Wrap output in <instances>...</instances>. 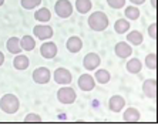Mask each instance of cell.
Returning a JSON list of instances; mask_svg holds the SVG:
<instances>
[{
  "instance_id": "6da1fadb",
  "label": "cell",
  "mask_w": 158,
  "mask_h": 125,
  "mask_svg": "<svg viewBox=\"0 0 158 125\" xmlns=\"http://www.w3.org/2000/svg\"><path fill=\"white\" fill-rule=\"evenodd\" d=\"M88 26L94 31H103L108 27V17L104 11H94L88 17Z\"/></svg>"
},
{
  "instance_id": "5b68a950",
  "label": "cell",
  "mask_w": 158,
  "mask_h": 125,
  "mask_svg": "<svg viewBox=\"0 0 158 125\" xmlns=\"http://www.w3.org/2000/svg\"><path fill=\"white\" fill-rule=\"evenodd\" d=\"M53 78H54V81L57 84H61V85H69L71 81H73L71 73L67 70V68H64V67L57 68V70L53 73Z\"/></svg>"
},
{
  "instance_id": "8992f818",
  "label": "cell",
  "mask_w": 158,
  "mask_h": 125,
  "mask_svg": "<svg viewBox=\"0 0 158 125\" xmlns=\"http://www.w3.org/2000/svg\"><path fill=\"white\" fill-rule=\"evenodd\" d=\"M52 78V73L47 67H39L33 71V81L36 84H47Z\"/></svg>"
},
{
  "instance_id": "4fadbf2b",
  "label": "cell",
  "mask_w": 158,
  "mask_h": 125,
  "mask_svg": "<svg viewBox=\"0 0 158 125\" xmlns=\"http://www.w3.org/2000/svg\"><path fill=\"white\" fill-rule=\"evenodd\" d=\"M125 107V99L121 95H113L108 101V108L113 112H120Z\"/></svg>"
},
{
  "instance_id": "e0dca14e",
  "label": "cell",
  "mask_w": 158,
  "mask_h": 125,
  "mask_svg": "<svg viewBox=\"0 0 158 125\" xmlns=\"http://www.w3.org/2000/svg\"><path fill=\"white\" fill-rule=\"evenodd\" d=\"M6 47H7V51L11 53V54H20V53L23 51L22 47H20V38H17V37H10L7 40V44H6Z\"/></svg>"
},
{
  "instance_id": "44dd1931",
  "label": "cell",
  "mask_w": 158,
  "mask_h": 125,
  "mask_svg": "<svg viewBox=\"0 0 158 125\" xmlns=\"http://www.w3.org/2000/svg\"><path fill=\"white\" fill-rule=\"evenodd\" d=\"M127 40H128L130 44H134V46H140L141 43L144 41V37L140 31H137V30H132L127 34Z\"/></svg>"
},
{
  "instance_id": "2e32d148",
  "label": "cell",
  "mask_w": 158,
  "mask_h": 125,
  "mask_svg": "<svg viewBox=\"0 0 158 125\" xmlns=\"http://www.w3.org/2000/svg\"><path fill=\"white\" fill-rule=\"evenodd\" d=\"M13 66H15L16 70L23 71V70H26L27 67L30 66V61H29V58H27L26 55H23V54H16L15 60H13Z\"/></svg>"
},
{
  "instance_id": "3957f363",
  "label": "cell",
  "mask_w": 158,
  "mask_h": 125,
  "mask_svg": "<svg viewBox=\"0 0 158 125\" xmlns=\"http://www.w3.org/2000/svg\"><path fill=\"white\" fill-rule=\"evenodd\" d=\"M77 98V94L71 87H61V88L57 91V99H59L61 104L64 105H70L76 101Z\"/></svg>"
},
{
  "instance_id": "83f0119b",
  "label": "cell",
  "mask_w": 158,
  "mask_h": 125,
  "mask_svg": "<svg viewBox=\"0 0 158 125\" xmlns=\"http://www.w3.org/2000/svg\"><path fill=\"white\" fill-rule=\"evenodd\" d=\"M111 9H123L125 6V0H107Z\"/></svg>"
},
{
  "instance_id": "52a82bcc",
  "label": "cell",
  "mask_w": 158,
  "mask_h": 125,
  "mask_svg": "<svg viewBox=\"0 0 158 125\" xmlns=\"http://www.w3.org/2000/svg\"><path fill=\"white\" fill-rule=\"evenodd\" d=\"M100 64H101V58H100V55L96 54V53H88V54H85L84 60H83V67L87 71L96 70Z\"/></svg>"
},
{
  "instance_id": "603a6c76",
  "label": "cell",
  "mask_w": 158,
  "mask_h": 125,
  "mask_svg": "<svg viewBox=\"0 0 158 125\" xmlns=\"http://www.w3.org/2000/svg\"><path fill=\"white\" fill-rule=\"evenodd\" d=\"M114 30L118 34H124L130 30V22L127 18H118L114 24Z\"/></svg>"
},
{
  "instance_id": "d6986e66",
  "label": "cell",
  "mask_w": 158,
  "mask_h": 125,
  "mask_svg": "<svg viewBox=\"0 0 158 125\" xmlns=\"http://www.w3.org/2000/svg\"><path fill=\"white\" fill-rule=\"evenodd\" d=\"M93 4H91V0H76V10L81 14H85L88 11L91 10Z\"/></svg>"
},
{
  "instance_id": "7a4b0ae2",
  "label": "cell",
  "mask_w": 158,
  "mask_h": 125,
  "mask_svg": "<svg viewBox=\"0 0 158 125\" xmlns=\"http://www.w3.org/2000/svg\"><path fill=\"white\" fill-rule=\"evenodd\" d=\"M0 108H2L3 112H6L9 115L16 114L19 111V108H20V101L13 94H6V95H3L0 98Z\"/></svg>"
},
{
  "instance_id": "f1b7e54d",
  "label": "cell",
  "mask_w": 158,
  "mask_h": 125,
  "mask_svg": "<svg viewBox=\"0 0 158 125\" xmlns=\"http://www.w3.org/2000/svg\"><path fill=\"white\" fill-rule=\"evenodd\" d=\"M24 121L26 122H41V117L39 114H27L26 118H24Z\"/></svg>"
},
{
  "instance_id": "4316f807",
  "label": "cell",
  "mask_w": 158,
  "mask_h": 125,
  "mask_svg": "<svg viewBox=\"0 0 158 125\" xmlns=\"http://www.w3.org/2000/svg\"><path fill=\"white\" fill-rule=\"evenodd\" d=\"M41 4V0H22V6L27 10H31V9L37 7Z\"/></svg>"
},
{
  "instance_id": "7c38bea8",
  "label": "cell",
  "mask_w": 158,
  "mask_h": 125,
  "mask_svg": "<svg viewBox=\"0 0 158 125\" xmlns=\"http://www.w3.org/2000/svg\"><path fill=\"white\" fill-rule=\"evenodd\" d=\"M114 51H115V54H117V57H120V58H128L130 55H131V53H132V48L128 43L120 41V43L115 44Z\"/></svg>"
},
{
  "instance_id": "836d02e7",
  "label": "cell",
  "mask_w": 158,
  "mask_h": 125,
  "mask_svg": "<svg viewBox=\"0 0 158 125\" xmlns=\"http://www.w3.org/2000/svg\"><path fill=\"white\" fill-rule=\"evenodd\" d=\"M3 3H4V0H0V6H2Z\"/></svg>"
},
{
  "instance_id": "d4e9b609",
  "label": "cell",
  "mask_w": 158,
  "mask_h": 125,
  "mask_svg": "<svg viewBox=\"0 0 158 125\" xmlns=\"http://www.w3.org/2000/svg\"><path fill=\"white\" fill-rule=\"evenodd\" d=\"M124 14L128 20H137V18L140 17V9L135 7V6H128V7L125 9Z\"/></svg>"
},
{
  "instance_id": "7402d4cb",
  "label": "cell",
  "mask_w": 158,
  "mask_h": 125,
  "mask_svg": "<svg viewBox=\"0 0 158 125\" xmlns=\"http://www.w3.org/2000/svg\"><path fill=\"white\" fill-rule=\"evenodd\" d=\"M34 18H36L37 22L46 23V22H48V20L52 18V11L48 10V9H46V7H41V9H39V10L34 13Z\"/></svg>"
},
{
  "instance_id": "ba28073f",
  "label": "cell",
  "mask_w": 158,
  "mask_h": 125,
  "mask_svg": "<svg viewBox=\"0 0 158 125\" xmlns=\"http://www.w3.org/2000/svg\"><path fill=\"white\" fill-rule=\"evenodd\" d=\"M40 54H41V57H44V58H47V60L54 58L56 55H57V46H56V43H53V41L43 43L40 47Z\"/></svg>"
},
{
  "instance_id": "cb8c5ba5",
  "label": "cell",
  "mask_w": 158,
  "mask_h": 125,
  "mask_svg": "<svg viewBox=\"0 0 158 125\" xmlns=\"http://www.w3.org/2000/svg\"><path fill=\"white\" fill-rule=\"evenodd\" d=\"M111 75L107 70H97L96 71V81L98 84H107L110 81Z\"/></svg>"
},
{
  "instance_id": "30bf717a",
  "label": "cell",
  "mask_w": 158,
  "mask_h": 125,
  "mask_svg": "<svg viewBox=\"0 0 158 125\" xmlns=\"http://www.w3.org/2000/svg\"><path fill=\"white\" fill-rule=\"evenodd\" d=\"M143 92L145 94V97L155 99V97H157V80L155 78H148V80L144 81Z\"/></svg>"
},
{
  "instance_id": "1f68e13d",
  "label": "cell",
  "mask_w": 158,
  "mask_h": 125,
  "mask_svg": "<svg viewBox=\"0 0 158 125\" xmlns=\"http://www.w3.org/2000/svg\"><path fill=\"white\" fill-rule=\"evenodd\" d=\"M3 62H4V54H3L2 51H0V66H2Z\"/></svg>"
},
{
  "instance_id": "277c9868",
  "label": "cell",
  "mask_w": 158,
  "mask_h": 125,
  "mask_svg": "<svg viewBox=\"0 0 158 125\" xmlns=\"http://www.w3.org/2000/svg\"><path fill=\"white\" fill-rule=\"evenodd\" d=\"M54 10L59 17L67 18L73 14V4L70 3V0H57L54 6Z\"/></svg>"
},
{
  "instance_id": "8fae6325",
  "label": "cell",
  "mask_w": 158,
  "mask_h": 125,
  "mask_svg": "<svg viewBox=\"0 0 158 125\" xmlns=\"http://www.w3.org/2000/svg\"><path fill=\"white\" fill-rule=\"evenodd\" d=\"M78 87L81 91H91L96 87V81L90 74H83L78 78Z\"/></svg>"
},
{
  "instance_id": "9a60e30c",
  "label": "cell",
  "mask_w": 158,
  "mask_h": 125,
  "mask_svg": "<svg viewBox=\"0 0 158 125\" xmlns=\"http://www.w3.org/2000/svg\"><path fill=\"white\" fill-rule=\"evenodd\" d=\"M140 118H141L140 111L137 110V108H132V107L127 108L124 115H123V119H124L125 122H138Z\"/></svg>"
},
{
  "instance_id": "5bb4252c",
  "label": "cell",
  "mask_w": 158,
  "mask_h": 125,
  "mask_svg": "<svg viewBox=\"0 0 158 125\" xmlns=\"http://www.w3.org/2000/svg\"><path fill=\"white\" fill-rule=\"evenodd\" d=\"M66 47H67V50H69L70 53H78L81 48H83V41H81L80 37L71 36L70 38L67 40Z\"/></svg>"
},
{
  "instance_id": "ffe728a7",
  "label": "cell",
  "mask_w": 158,
  "mask_h": 125,
  "mask_svg": "<svg viewBox=\"0 0 158 125\" xmlns=\"http://www.w3.org/2000/svg\"><path fill=\"white\" fill-rule=\"evenodd\" d=\"M143 68V62L138 58H130V61L127 62V71L131 74H138Z\"/></svg>"
},
{
  "instance_id": "f546056e",
  "label": "cell",
  "mask_w": 158,
  "mask_h": 125,
  "mask_svg": "<svg viewBox=\"0 0 158 125\" xmlns=\"http://www.w3.org/2000/svg\"><path fill=\"white\" fill-rule=\"evenodd\" d=\"M155 30H157V23H152V24L148 27V34H150V37L152 38V40L157 38V33H155Z\"/></svg>"
},
{
  "instance_id": "484cf974",
  "label": "cell",
  "mask_w": 158,
  "mask_h": 125,
  "mask_svg": "<svg viewBox=\"0 0 158 125\" xmlns=\"http://www.w3.org/2000/svg\"><path fill=\"white\" fill-rule=\"evenodd\" d=\"M145 66L150 68V70H155L157 68V55H155V53H151V54H148L147 57H145Z\"/></svg>"
},
{
  "instance_id": "ac0fdd59",
  "label": "cell",
  "mask_w": 158,
  "mask_h": 125,
  "mask_svg": "<svg viewBox=\"0 0 158 125\" xmlns=\"http://www.w3.org/2000/svg\"><path fill=\"white\" fill-rule=\"evenodd\" d=\"M20 47H22V50H24V51H31V50L36 48V40H34L31 36H24L22 40H20Z\"/></svg>"
},
{
  "instance_id": "4dcf8cb0",
  "label": "cell",
  "mask_w": 158,
  "mask_h": 125,
  "mask_svg": "<svg viewBox=\"0 0 158 125\" xmlns=\"http://www.w3.org/2000/svg\"><path fill=\"white\" fill-rule=\"evenodd\" d=\"M130 2H131L132 4H137V6H138V4H143L145 0H130Z\"/></svg>"
},
{
  "instance_id": "9c48e42d",
  "label": "cell",
  "mask_w": 158,
  "mask_h": 125,
  "mask_svg": "<svg viewBox=\"0 0 158 125\" xmlns=\"http://www.w3.org/2000/svg\"><path fill=\"white\" fill-rule=\"evenodd\" d=\"M33 33L34 36L39 38V40H48V38H52L54 31L50 26H46V24H40V26H36L33 29Z\"/></svg>"
},
{
  "instance_id": "d6a6232c",
  "label": "cell",
  "mask_w": 158,
  "mask_h": 125,
  "mask_svg": "<svg viewBox=\"0 0 158 125\" xmlns=\"http://www.w3.org/2000/svg\"><path fill=\"white\" fill-rule=\"evenodd\" d=\"M151 4H152V9L157 7V0H151Z\"/></svg>"
}]
</instances>
